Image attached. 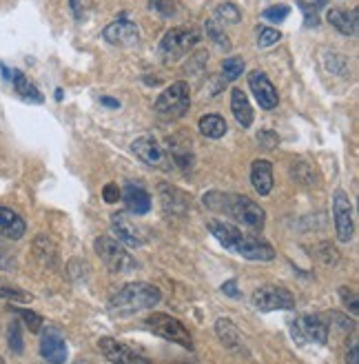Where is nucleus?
<instances>
[{
	"label": "nucleus",
	"instance_id": "obj_1",
	"mask_svg": "<svg viewBox=\"0 0 359 364\" xmlns=\"http://www.w3.org/2000/svg\"><path fill=\"white\" fill-rule=\"evenodd\" d=\"M206 229L228 253H233V256H240L250 262H271L275 258V249L271 245L255 238V235L244 233L240 227L231 225V223L209 220Z\"/></svg>",
	"mask_w": 359,
	"mask_h": 364
},
{
	"label": "nucleus",
	"instance_id": "obj_2",
	"mask_svg": "<svg viewBox=\"0 0 359 364\" xmlns=\"http://www.w3.org/2000/svg\"><path fill=\"white\" fill-rule=\"evenodd\" d=\"M204 207H209L215 213H224L233 220L242 223L244 227L253 229V231H262L264 223H266V213L264 209L253 203L250 198L240 196V193H222V191H209L202 198Z\"/></svg>",
	"mask_w": 359,
	"mask_h": 364
},
{
	"label": "nucleus",
	"instance_id": "obj_3",
	"mask_svg": "<svg viewBox=\"0 0 359 364\" xmlns=\"http://www.w3.org/2000/svg\"><path fill=\"white\" fill-rule=\"evenodd\" d=\"M162 294L155 284L149 282H129L120 287L109 300V314L118 318H127L138 311H145V309H153Z\"/></svg>",
	"mask_w": 359,
	"mask_h": 364
},
{
	"label": "nucleus",
	"instance_id": "obj_4",
	"mask_svg": "<svg viewBox=\"0 0 359 364\" xmlns=\"http://www.w3.org/2000/svg\"><path fill=\"white\" fill-rule=\"evenodd\" d=\"M189 107H191V89L184 80H177L158 96L153 112L162 120H180L187 116Z\"/></svg>",
	"mask_w": 359,
	"mask_h": 364
},
{
	"label": "nucleus",
	"instance_id": "obj_5",
	"mask_svg": "<svg viewBox=\"0 0 359 364\" xmlns=\"http://www.w3.org/2000/svg\"><path fill=\"white\" fill-rule=\"evenodd\" d=\"M200 43V33L189 27H171L162 41H160V53L167 63H177L180 58H184L187 53Z\"/></svg>",
	"mask_w": 359,
	"mask_h": 364
},
{
	"label": "nucleus",
	"instance_id": "obj_6",
	"mask_svg": "<svg viewBox=\"0 0 359 364\" xmlns=\"http://www.w3.org/2000/svg\"><path fill=\"white\" fill-rule=\"evenodd\" d=\"M250 304H253L258 311L268 314V311H291L295 309V298L289 289H284L280 284H264L253 291L250 296Z\"/></svg>",
	"mask_w": 359,
	"mask_h": 364
},
{
	"label": "nucleus",
	"instance_id": "obj_7",
	"mask_svg": "<svg viewBox=\"0 0 359 364\" xmlns=\"http://www.w3.org/2000/svg\"><path fill=\"white\" fill-rule=\"evenodd\" d=\"M96 253L114 273H129L138 267L136 258H131V253H127L124 245H120L116 238H109V235H100L96 240Z\"/></svg>",
	"mask_w": 359,
	"mask_h": 364
},
{
	"label": "nucleus",
	"instance_id": "obj_8",
	"mask_svg": "<svg viewBox=\"0 0 359 364\" xmlns=\"http://www.w3.org/2000/svg\"><path fill=\"white\" fill-rule=\"evenodd\" d=\"M147 326L160 338L175 342L184 349H193V338H191L189 329L177 318H173L169 314H151L147 318Z\"/></svg>",
	"mask_w": 359,
	"mask_h": 364
},
{
	"label": "nucleus",
	"instance_id": "obj_9",
	"mask_svg": "<svg viewBox=\"0 0 359 364\" xmlns=\"http://www.w3.org/2000/svg\"><path fill=\"white\" fill-rule=\"evenodd\" d=\"M131 151L145 162V165L160 169V171H171L173 169V162L167 154V149L160 144L153 136H142L138 140L131 142Z\"/></svg>",
	"mask_w": 359,
	"mask_h": 364
},
{
	"label": "nucleus",
	"instance_id": "obj_10",
	"mask_svg": "<svg viewBox=\"0 0 359 364\" xmlns=\"http://www.w3.org/2000/svg\"><path fill=\"white\" fill-rule=\"evenodd\" d=\"M333 215H335V231H337L339 242H350L355 233L353 203H350V196L344 189H337L333 193Z\"/></svg>",
	"mask_w": 359,
	"mask_h": 364
},
{
	"label": "nucleus",
	"instance_id": "obj_11",
	"mask_svg": "<svg viewBox=\"0 0 359 364\" xmlns=\"http://www.w3.org/2000/svg\"><path fill=\"white\" fill-rule=\"evenodd\" d=\"M98 349L111 364H149V360L142 353L133 351L124 342H120L116 338H109V336H104V338L98 340Z\"/></svg>",
	"mask_w": 359,
	"mask_h": 364
},
{
	"label": "nucleus",
	"instance_id": "obj_12",
	"mask_svg": "<svg viewBox=\"0 0 359 364\" xmlns=\"http://www.w3.org/2000/svg\"><path fill=\"white\" fill-rule=\"evenodd\" d=\"M102 38L109 45H116V47H133L140 43V31H138V25L133 21H129L127 16H120L114 23H109L104 27Z\"/></svg>",
	"mask_w": 359,
	"mask_h": 364
},
{
	"label": "nucleus",
	"instance_id": "obj_13",
	"mask_svg": "<svg viewBox=\"0 0 359 364\" xmlns=\"http://www.w3.org/2000/svg\"><path fill=\"white\" fill-rule=\"evenodd\" d=\"M293 338L299 342H317L326 344L328 342V324L319 316H302L293 322Z\"/></svg>",
	"mask_w": 359,
	"mask_h": 364
},
{
	"label": "nucleus",
	"instance_id": "obj_14",
	"mask_svg": "<svg viewBox=\"0 0 359 364\" xmlns=\"http://www.w3.org/2000/svg\"><path fill=\"white\" fill-rule=\"evenodd\" d=\"M111 231L114 235L118 238L120 245H127V247H142L145 245V238H142V231L140 227L136 225V220H131L129 213H124V211H118L111 215Z\"/></svg>",
	"mask_w": 359,
	"mask_h": 364
},
{
	"label": "nucleus",
	"instance_id": "obj_15",
	"mask_svg": "<svg viewBox=\"0 0 359 364\" xmlns=\"http://www.w3.org/2000/svg\"><path fill=\"white\" fill-rule=\"evenodd\" d=\"M67 342L65 336L53 329V326H47L40 336V355L49 362V364H65L67 360Z\"/></svg>",
	"mask_w": 359,
	"mask_h": 364
},
{
	"label": "nucleus",
	"instance_id": "obj_16",
	"mask_svg": "<svg viewBox=\"0 0 359 364\" xmlns=\"http://www.w3.org/2000/svg\"><path fill=\"white\" fill-rule=\"evenodd\" d=\"M248 87H250V91H253V96L262 109H275L277 107V102H280L277 89L271 80H268V76L264 74V71H258V69L250 71Z\"/></svg>",
	"mask_w": 359,
	"mask_h": 364
},
{
	"label": "nucleus",
	"instance_id": "obj_17",
	"mask_svg": "<svg viewBox=\"0 0 359 364\" xmlns=\"http://www.w3.org/2000/svg\"><path fill=\"white\" fill-rule=\"evenodd\" d=\"M250 185L260 196H268L273 191V165L268 160L260 158L250 165Z\"/></svg>",
	"mask_w": 359,
	"mask_h": 364
},
{
	"label": "nucleus",
	"instance_id": "obj_18",
	"mask_svg": "<svg viewBox=\"0 0 359 364\" xmlns=\"http://www.w3.org/2000/svg\"><path fill=\"white\" fill-rule=\"evenodd\" d=\"M122 200L124 205H127V209L136 215H145L151 211V196L145 187L140 185H133V182H129L127 187H124V193H122Z\"/></svg>",
	"mask_w": 359,
	"mask_h": 364
},
{
	"label": "nucleus",
	"instance_id": "obj_19",
	"mask_svg": "<svg viewBox=\"0 0 359 364\" xmlns=\"http://www.w3.org/2000/svg\"><path fill=\"white\" fill-rule=\"evenodd\" d=\"M27 231V225L21 215L9 207H0V235L7 240H21Z\"/></svg>",
	"mask_w": 359,
	"mask_h": 364
},
{
	"label": "nucleus",
	"instance_id": "obj_20",
	"mask_svg": "<svg viewBox=\"0 0 359 364\" xmlns=\"http://www.w3.org/2000/svg\"><path fill=\"white\" fill-rule=\"evenodd\" d=\"M167 154H169L173 165L180 167L182 171H189L193 167V162H195L193 151H191V140H184V138H171Z\"/></svg>",
	"mask_w": 359,
	"mask_h": 364
},
{
	"label": "nucleus",
	"instance_id": "obj_21",
	"mask_svg": "<svg viewBox=\"0 0 359 364\" xmlns=\"http://www.w3.org/2000/svg\"><path fill=\"white\" fill-rule=\"evenodd\" d=\"M160 198H162V207L167 213L171 215H184L187 209H189V200L187 196L175 189V187H169V185H162L160 187Z\"/></svg>",
	"mask_w": 359,
	"mask_h": 364
},
{
	"label": "nucleus",
	"instance_id": "obj_22",
	"mask_svg": "<svg viewBox=\"0 0 359 364\" xmlns=\"http://www.w3.org/2000/svg\"><path fill=\"white\" fill-rule=\"evenodd\" d=\"M231 112L244 129H248V127L253 124V107H250V102H248V98L242 89L231 91Z\"/></svg>",
	"mask_w": 359,
	"mask_h": 364
},
{
	"label": "nucleus",
	"instance_id": "obj_23",
	"mask_svg": "<svg viewBox=\"0 0 359 364\" xmlns=\"http://www.w3.org/2000/svg\"><path fill=\"white\" fill-rule=\"evenodd\" d=\"M11 85H13V89H16V94L21 96L23 100H27V102L40 105V102L45 100L43 94L38 91V87H35L33 82H29V78L23 74V71L11 69Z\"/></svg>",
	"mask_w": 359,
	"mask_h": 364
},
{
	"label": "nucleus",
	"instance_id": "obj_24",
	"mask_svg": "<svg viewBox=\"0 0 359 364\" xmlns=\"http://www.w3.org/2000/svg\"><path fill=\"white\" fill-rule=\"evenodd\" d=\"M326 21L344 36H353L357 31V9H328Z\"/></svg>",
	"mask_w": 359,
	"mask_h": 364
},
{
	"label": "nucleus",
	"instance_id": "obj_25",
	"mask_svg": "<svg viewBox=\"0 0 359 364\" xmlns=\"http://www.w3.org/2000/svg\"><path fill=\"white\" fill-rule=\"evenodd\" d=\"M197 129H200L202 136L211 138V140H220L226 136L228 127H226V120L218 114H206L200 118V122H197Z\"/></svg>",
	"mask_w": 359,
	"mask_h": 364
},
{
	"label": "nucleus",
	"instance_id": "obj_26",
	"mask_svg": "<svg viewBox=\"0 0 359 364\" xmlns=\"http://www.w3.org/2000/svg\"><path fill=\"white\" fill-rule=\"evenodd\" d=\"M215 333H218L220 342L224 344V347L228 349H238L240 347V331L236 322H233L231 318H220L218 322H215Z\"/></svg>",
	"mask_w": 359,
	"mask_h": 364
},
{
	"label": "nucleus",
	"instance_id": "obj_27",
	"mask_svg": "<svg viewBox=\"0 0 359 364\" xmlns=\"http://www.w3.org/2000/svg\"><path fill=\"white\" fill-rule=\"evenodd\" d=\"M0 298H5V300H11V302H31L33 296L29 294V291L21 289V287H16L7 280L0 278Z\"/></svg>",
	"mask_w": 359,
	"mask_h": 364
},
{
	"label": "nucleus",
	"instance_id": "obj_28",
	"mask_svg": "<svg viewBox=\"0 0 359 364\" xmlns=\"http://www.w3.org/2000/svg\"><path fill=\"white\" fill-rule=\"evenodd\" d=\"M215 21H218V23H226V25H238L242 21V11L238 9V5L222 3V5L215 7Z\"/></svg>",
	"mask_w": 359,
	"mask_h": 364
},
{
	"label": "nucleus",
	"instance_id": "obj_29",
	"mask_svg": "<svg viewBox=\"0 0 359 364\" xmlns=\"http://www.w3.org/2000/svg\"><path fill=\"white\" fill-rule=\"evenodd\" d=\"M204 29H206V36L209 38L218 45V47H222V49H231V41H228V36L224 33V27L215 21V18H209V21L204 23Z\"/></svg>",
	"mask_w": 359,
	"mask_h": 364
},
{
	"label": "nucleus",
	"instance_id": "obj_30",
	"mask_svg": "<svg viewBox=\"0 0 359 364\" xmlns=\"http://www.w3.org/2000/svg\"><path fill=\"white\" fill-rule=\"evenodd\" d=\"M324 65L335 76H346V71H348V60L342 53H335V51H324Z\"/></svg>",
	"mask_w": 359,
	"mask_h": 364
},
{
	"label": "nucleus",
	"instance_id": "obj_31",
	"mask_svg": "<svg viewBox=\"0 0 359 364\" xmlns=\"http://www.w3.org/2000/svg\"><path fill=\"white\" fill-rule=\"evenodd\" d=\"M222 74H224V80L233 82L238 80L242 74H244V60L240 56H231L222 63Z\"/></svg>",
	"mask_w": 359,
	"mask_h": 364
},
{
	"label": "nucleus",
	"instance_id": "obj_32",
	"mask_svg": "<svg viewBox=\"0 0 359 364\" xmlns=\"http://www.w3.org/2000/svg\"><path fill=\"white\" fill-rule=\"evenodd\" d=\"M282 38V33L273 27H258V47L266 49V47H273L277 45Z\"/></svg>",
	"mask_w": 359,
	"mask_h": 364
},
{
	"label": "nucleus",
	"instance_id": "obj_33",
	"mask_svg": "<svg viewBox=\"0 0 359 364\" xmlns=\"http://www.w3.org/2000/svg\"><path fill=\"white\" fill-rule=\"evenodd\" d=\"M7 340H9V349H11L13 353H23L25 344H23V329H21V322H11V324H9Z\"/></svg>",
	"mask_w": 359,
	"mask_h": 364
},
{
	"label": "nucleus",
	"instance_id": "obj_34",
	"mask_svg": "<svg viewBox=\"0 0 359 364\" xmlns=\"http://www.w3.org/2000/svg\"><path fill=\"white\" fill-rule=\"evenodd\" d=\"M289 14H291L289 5H273V7H268V9L262 11V18L268 23H282V21L289 18Z\"/></svg>",
	"mask_w": 359,
	"mask_h": 364
},
{
	"label": "nucleus",
	"instance_id": "obj_35",
	"mask_svg": "<svg viewBox=\"0 0 359 364\" xmlns=\"http://www.w3.org/2000/svg\"><path fill=\"white\" fill-rule=\"evenodd\" d=\"M16 314L25 320V324L29 326V331H31V333H40V331H43V324H45V322H43V318H40L38 314L29 311V309H16Z\"/></svg>",
	"mask_w": 359,
	"mask_h": 364
},
{
	"label": "nucleus",
	"instance_id": "obj_36",
	"mask_svg": "<svg viewBox=\"0 0 359 364\" xmlns=\"http://www.w3.org/2000/svg\"><path fill=\"white\" fill-rule=\"evenodd\" d=\"M297 7L304 14V25L306 27H317L319 25V16H317V7H313L306 0H297Z\"/></svg>",
	"mask_w": 359,
	"mask_h": 364
},
{
	"label": "nucleus",
	"instance_id": "obj_37",
	"mask_svg": "<svg viewBox=\"0 0 359 364\" xmlns=\"http://www.w3.org/2000/svg\"><path fill=\"white\" fill-rule=\"evenodd\" d=\"M69 5H71V11H74V18L76 21H87V16H89V9H92V0H69Z\"/></svg>",
	"mask_w": 359,
	"mask_h": 364
},
{
	"label": "nucleus",
	"instance_id": "obj_38",
	"mask_svg": "<svg viewBox=\"0 0 359 364\" xmlns=\"http://www.w3.org/2000/svg\"><path fill=\"white\" fill-rule=\"evenodd\" d=\"M339 298H342V302L346 304V309H350V311L357 316L359 302H357V294H355V291L350 287H342V289H339Z\"/></svg>",
	"mask_w": 359,
	"mask_h": 364
},
{
	"label": "nucleus",
	"instance_id": "obj_39",
	"mask_svg": "<svg viewBox=\"0 0 359 364\" xmlns=\"http://www.w3.org/2000/svg\"><path fill=\"white\" fill-rule=\"evenodd\" d=\"M151 7L155 11H160L162 16H167V18H171L175 14V3H173V0H151Z\"/></svg>",
	"mask_w": 359,
	"mask_h": 364
},
{
	"label": "nucleus",
	"instance_id": "obj_40",
	"mask_svg": "<svg viewBox=\"0 0 359 364\" xmlns=\"http://www.w3.org/2000/svg\"><path fill=\"white\" fill-rule=\"evenodd\" d=\"M120 189H118V185H104V189H102V198H104V203H109V205H114V203H118L120 200Z\"/></svg>",
	"mask_w": 359,
	"mask_h": 364
},
{
	"label": "nucleus",
	"instance_id": "obj_41",
	"mask_svg": "<svg viewBox=\"0 0 359 364\" xmlns=\"http://www.w3.org/2000/svg\"><path fill=\"white\" fill-rule=\"evenodd\" d=\"M222 294H226L228 298H240V291H238V280H228L222 284Z\"/></svg>",
	"mask_w": 359,
	"mask_h": 364
},
{
	"label": "nucleus",
	"instance_id": "obj_42",
	"mask_svg": "<svg viewBox=\"0 0 359 364\" xmlns=\"http://www.w3.org/2000/svg\"><path fill=\"white\" fill-rule=\"evenodd\" d=\"M346 362L348 364H357V344H353L350 351L346 353Z\"/></svg>",
	"mask_w": 359,
	"mask_h": 364
},
{
	"label": "nucleus",
	"instance_id": "obj_43",
	"mask_svg": "<svg viewBox=\"0 0 359 364\" xmlns=\"http://www.w3.org/2000/svg\"><path fill=\"white\" fill-rule=\"evenodd\" d=\"M100 102H102V105H106V107H111V109H118V107H120V102H118V100L106 98V96H102V98H100Z\"/></svg>",
	"mask_w": 359,
	"mask_h": 364
},
{
	"label": "nucleus",
	"instance_id": "obj_44",
	"mask_svg": "<svg viewBox=\"0 0 359 364\" xmlns=\"http://www.w3.org/2000/svg\"><path fill=\"white\" fill-rule=\"evenodd\" d=\"M76 364H92V362H87V360H80V362H76Z\"/></svg>",
	"mask_w": 359,
	"mask_h": 364
},
{
	"label": "nucleus",
	"instance_id": "obj_45",
	"mask_svg": "<svg viewBox=\"0 0 359 364\" xmlns=\"http://www.w3.org/2000/svg\"><path fill=\"white\" fill-rule=\"evenodd\" d=\"M3 362H5V360H3V358H0V364H3Z\"/></svg>",
	"mask_w": 359,
	"mask_h": 364
}]
</instances>
